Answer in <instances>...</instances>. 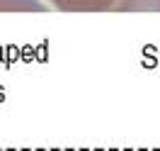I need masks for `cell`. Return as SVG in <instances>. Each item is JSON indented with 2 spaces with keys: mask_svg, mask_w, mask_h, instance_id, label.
Masks as SVG:
<instances>
[{
  "mask_svg": "<svg viewBox=\"0 0 160 151\" xmlns=\"http://www.w3.org/2000/svg\"><path fill=\"white\" fill-rule=\"evenodd\" d=\"M56 10L63 12H102L114 10L117 0H49Z\"/></svg>",
  "mask_w": 160,
  "mask_h": 151,
  "instance_id": "6da1fadb",
  "label": "cell"
},
{
  "mask_svg": "<svg viewBox=\"0 0 160 151\" xmlns=\"http://www.w3.org/2000/svg\"><path fill=\"white\" fill-rule=\"evenodd\" d=\"M39 0H0V12H46Z\"/></svg>",
  "mask_w": 160,
  "mask_h": 151,
  "instance_id": "7a4b0ae2",
  "label": "cell"
},
{
  "mask_svg": "<svg viewBox=\"0 0 160 151\" xmlns=\"http://www.w3.org/2000/svg\"><path fill=\"white\" fill-rule=\"evenodd\" d=\"M114 10L129 12V10H160V0H117Z\"/></svg>",
  "mask_w": 160,
  "mask_h": 151,
  "instance_id": "3957f363",
  "label": "cell"
}]
</instances>
